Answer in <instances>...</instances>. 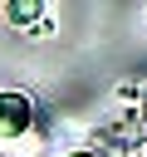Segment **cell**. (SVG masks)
Returning a JSON list of instances; mask_svg holds the SVG:
<instances>
[{
	"instance_id": "3957f363",
	"label": "cell",
	"mask_w": 147,
	"mask_h": 157,
	"mask_svg": "<svg viewBox=\"0 0 147 157\" xmlns=\"http://www.w3.org/2000/svg\"><path fill=\"white\" fill-rule=\"evenodd\" d=\"M142 142H147V128H142Z\"/></svg>"
},
{
	"instance_id": "6da1fadb",
	"label": "cell",
	"mask_w": 147,
	"mask_h": 157,
	"mask_svg": "<svg viewBox=\"0 0 147 157\" xmlns=\"http://www.w3.org/2000/svg\"><path fill=\"white\" fill-rule=\"evenodd\" d=\"M34 123V103L20 88H0V137H20Z\"/></svg>"
},
{
	"instance_id": "7a4b0ae2",
	"label": "cell",
	"mask_w": 147,
	"mask_h": 157,
	"mask_svg": "<svg viewBox=\"0 0 147 157\" xmlns=\"http://www.w3.org/2000/svg\"><path fill=\"white\" fill-rule=\"evenodd\" d=\"M5 15H10L15 25H34V20L44 15V5H39V0H10V10H5Z\"/></svg>"
}]
</instances>
